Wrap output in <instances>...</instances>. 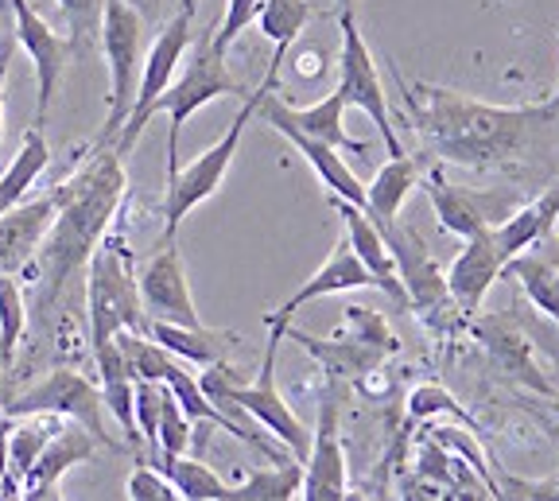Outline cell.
I'll return each mask as SVG.
<instances>
[{
    "instance_id": "obj_1",
    "label": "cell",
    "mask_w": 559,
    "mask_h": 501,
    "mask_svg": "<svg viewBox=\"0 0 559 501\" xmlns=\"http://www.w3.org/2000/svg\"><path fill=\"white\" fill-rule=\"evenodd\" d=\"M404 109L412 129L439 164H459L486 171V167H521L548 144L559 121L551 102L544 106H489L459 90L404 82Z\"/></svg>"
},
{
    "instance_id": "obj_2",
    "label": "cell",
    "mask_w": 559,
    "mask_h": 501,
    "mask_svg": "<svg viewBox=\"0 0 559 501\" xmlns=\"http://www.w3.org/2000/svg\"><path fill=\"white\" fill-rule=\"evenodd\" d=\"M124 187H129L124 183V159L117 156L114 144L94 141V152H90L86 164L51 191V229H47L39 253L24 269V273H32L35 296H39L44 311H51L59 303L62 288L86 269L97 241L109 234L117 206L124 199Z\"/></svg>"
},
{
    "instance_id": "obj_3",
    "label": "cell",
    "mask_w": 559,
    "mask_h": 501,
    "mask_svg": "<svg viewBox=\"0 0 559 501\" xmlns=\"http://www.w3.org/2000/svg\"><path fill=\"white\" fill-rule=\"evenodd\" d=\"M194 47H187L191 55H183V71L175 74L171 86L156 97L152 117H167V171L179 167V136H183V124L199 114L202 106L218 102V97H245L249 90L241 86L234 71H229L226 51L214 47V32L191 39Z\"/></svg>"
},
{
    "instance_id": "obj_4",
    "label": "cell",
    "mask_w": 559,
    "mask_h": 501,
    "mask_svg": "<svg viewBox=\"0 0 559 501\" xmlns=\"http://www.w3.org/2000/svg\"><path fill=\"white\" fill-rule=\"evenodd\" d=\"M86 319L90 350L114 343L117 331H148V315L140 303L136 269L129 249L105 234L86 261Z\"/></svg>"
},
{
    "instance_id": "obj_5",
    "label": "cell",
    "mask_w": 559,
    "mask_h": 501,
    "mask_svg": "<svg viewBox=\"0 0 559 501\" xmlns=\"http://www.w3.org/2000/svg\"><path fill=\"white\" fill-rule=\"evenodd\" d=\"M377 229H381L384 246L393 253L396 281H401L408 308L436 334H451V331H459V326H466V319L454 308L451 291H447V273L439 269L436 257H431L428 241L419 238V229L401 218L377 222Z\"/></svg>"
},
{
    "instance_id": "obj_6",
    "label": "cell",
    "mask_w": 559,
    "mask_h": 501,
    "mask_svg": "<svg viewBox=\"0 0 559 501\" xmlns=\"http://www.w3.org/2000/svg\"><path fill=\"white\" fill-rule=\"evenodd\" d=\"M97 44L109 62V114L102 124V144H114L117 132L124 129L136 102V82L140 67H144V12L132 0H105L102 9V27H97Z\"/></svg>"
},
{
    "instance_id": "obj_7",
    "label": "cell",
    "mask_w": 559,
    "mask_h": 501,
    "mask_svg": "<svg viewBox=\"0 0 559 501\" xmlns=\"http://www.w3.org/2000/svg\"><path fill=\"white\" fill-rule=\"evenodd\" d=\"M257 102H261V86L249 90L241 97V109L229 121V129L218 136V144H210L199 159H191L187 167H175L167 171V194H164V238L159 241H175V229L183 226L187 214L194 206H202L206 199L218 194V187L226 183V171L234 164L237 148H241V136L249 129V121L257 117Z\"/></svg>"
},
{
    "instance_id": "obj_8",
    "label": "cell",
    "mask_w": 559,
    "mask_h": 501,
    "mask_svg": "<svg viewBox=\"0 0 559 501\" xmlns=\"http://www.w3.org/2000/svg\"><path fill=\"white\" fill-rule=\"evenodd\" d=\"M194 12L199 9H179L175 12V20H167L164 27H159V36L148 44V51H144V67H140V82H136V102H132V114L129 121H124V129L117 132V156L129 159L132 156V144L140 141V132H144V124L152 121V106H156V97L164 94L167 86H171L175 71H179V62H183L187 47H191L194 39Z\"/></svg>"
},
{
    "instance_id": "obj_9",
    "label": "cell",
    "mask_w": 559,
    "mask_h": 501,
    "mask_svg": "<svg viewBox=\"0 0 559 501\" xmlns=\"http://www.w3.org/2000/svg\"><path fill=\"white\" fill-rule=\"evenodd\" d=\"M338 27H342V55H338V94L346 102V109H361L369 121L381 132L389 156H401L404 144L393 129V114H389V94H384L381 71H377V59L369 51L366 36H361L354 12H338Z\"/></svg>"
},
{
    "instance_id": "obj_10",
    "label": "cell",
    "mask_w": 559,
    "mask_h": 501,
    "mask_svg": "<svg viewBox=\"0 0 559 501\" xmlns=\"http://www.w3.org/2000/svg\"><path fill=\"white\" fill-rule=\"evenodd\" d=\"M0 413L4 416H62V420H74L94 436L97 443H109L114 448V436L105 428V405H102V389L90 378L74 370H51L47 378H39L35 385H27L24 393L0 401Z\"/></svg>"
},
{
    "instance_id": "obj_11",
    "label": "cell",
    "mask_w": 559,
    "mask_h": 501,
    "mask_svg": "<svg viewBox=\"0 0 559 501\" xmlns=\"http://www.w3.org/2000/svg\"><path fill=\"white\" fill-rule=\"evenodd\" d=\"M342 381H331L319 396V424L311 431V448L304 458V482L299 498L307 501H338L349 493L346 482V451H342Z\"/></svg>"
},
{
    "instance_id": "obj_12",
    "label": "cell",
    "mask_w": 559,
    "mask_h": 501,
    "mask_svg": "<svg viewBox=\"0 0 559 501\" xmlns=\"http://www.w3.org/2000/svg\"><path fill=\"white\" fill-rule=\"evenodd\" d=\"M419 187L428 191L439 226L454 238H474L481 229L501 226L521 206L516 191H474V187L447 183L443 171H428Z\"/></svg>"
},
{
    "instance_id": "obj_13",
    "label": "cell",
    "mask_w": 559,
    "mask_h": 501,
    "mask_svg": "<svg viewBox=\"0 0 559 501\" xmlns=\"http://www.w3.org/2000/svg\"><path fill=\"white\" fill-rule=\"evenodd\" d=\"M136 288L144 315L159 319V323H179V326H202L199 308H194L191 281H187L183 253L175 241H159V249L136 269Z\"/></svg>"
},
{
    "instance_id": "obj_14",
    "label": "cell",
    "mask_w": 559,
    "mask_h": 501,
    "mask_svg": "<svg viewBox=\"0 0 559 501\" xmlns=\"http://www.w3.org/2000/svg\"><path fill=\"white\" fill-rule=\"evenodd\" d=\"M9 4H12V16H16L12 36H16V44L24 47L27 59H32L35 86H39L35 90V124H47L55 90H59V79L70 62V44L32 9V0H9Z\"/></svg>"
},
{
    "instance_id": "obj_15",
    "label": "cell",
    "mask_w": 559,
    "mask_h": 501,
    "mask_svg": "<svg viewBox=\"0 0 559 501\" xmlns=\"http://www.w3.org/2000/svg\"><path fill=\"white\" fill-rule=\"evenodd\" d=\"M354 288H381V284H377V276L358 261V253L349 249L346 234H342V241L331 249V257L314 269V276H307L304 288H296L280 308H272L269 315H264V326H269V334L284 338V326H288L311 299L338 296V291H354Z\"/></svg>"
},
{
    "instance_id": "obj_16",
    "label": "cell",
    "mask_w": 559,
    "mask_h": 501,
    "mask_svg": "<svg viewBox=\"0 0 559 501\" xmlns=\"http://www.w3.org/2000/svg\"><path fill=\"white\" fill-rule=\"evenodd\" d=\"M284 338H292L296 346H304L307 354H311L319 366L326 370V378L331 381H342V385H349V381H366L373 378V373H381V366L393 354L381 350L377 343H366L361 334L354 331H342L334 334V338H314V334L299 331V326H284Z\"/></svg>"
},
{
    "instance_id": "obj_17",
    "label": "cell",
    "mask_w": 559,
    "mask_h": 501,
    "mask_svg": "<svg viewBox=\"0 0 559 501\" xmlns=\"http://www.w3.org/2000/svg\"><path fill=\"white\" fill-rule=\"evenodd\" d=\"M463 253L454 257L451 269H447V291H451L459 315L471 323V315H478L486 291L498 284L501 269H506V257H501L498 241H493V229H481L474 238H463Z\"/></svg>"
},
{
    "instance_id": "obj_18",
    "label": "cell",
    "mask_w": 559,
    "mask_h": 501,
    "mask_svg": "<svg viewBox=\"0 0 559 501\" xmlns=\"http://www.w3.org/2000/svg\"><path fill=\"white\" fill-rule=\"evenodd\" d=\"M94 436H90L82 424L62 420L59 428L51 431V440L44 443L39 458L27 466V475L20 478V498L35 501V498H59V482L70 466L86 463L94 455Z\"/></svg>"
},
{
    "instance_id": "obj_19",
    "label": "cell",
    "mask_w": 559,
    "mask_h": 501,
    "mask_svg": "<svg viewBox=\"0 0 559 501\" xmlns=\"http://www.w3.org/2000/svg\"><path fill=\"white\" fill-rule=\"evenodd\" d=\"M466 326H471L474 338L486 346V354L493 358V366H501V370H506L509 378L521 381V385L551 396L548 378L536 370V361H533V343H528V334H524L513 319L509 315H486V319L471 315V323Z\"/></svg>"
},
{
    "instance_id": "obj_20",
    "label": "cell",
    "mask_w": 559,
    "mask_h": 501,
    "mask_svg": "<svg viewBox=\"0 0 559 501\" xmlns=\"http://www.w3.org/2000/svg\"><path fill=\"white\" fill-rule=\"evenodd\" d=\"M55 218V199H32L0 214V276H20L44 246Z\"/></svg>"
},
{
    "instance_id": "obj_21",
    "label": "cell",
    "mask_w": 559,
    "mask_h": 501,
    "mask_svg": "<svg viewBox=\"0 0 559 501\" xmlns=\"http://www.w3.org/2000/svg\"><path fill=\"white\" fill-rule=\"evenodd\" d=\"M536 246H528L524 253L509 257L506 269H501V276H513L516 284L524 288V296L533 299V308L540 311L548 323H559V249L556 241H551V234Z\"/></svg>"
},
{
    "instance_id": "obj_22",
    "label": "cell",
    "mask_w": 559,
    "mask_h": 501,
    "mask_svg": "<svg viewBox=\"0 0 559 501\" xmlns=\"http://www.w3.org/2000/svg\"><path fill=\"white\" fill-rule=\"evenodd\" d=\"M334 199V194H331ZM334 206H338L342 214V226H346V241L349 249L358 253V261L366 264L369 273L377 276V284H381L384 296H393L396 303H404L408 308V299H404V288L401 281H396V264H393V253H389V246H384L381 229H377V222L369 218L361 206L346 203V199H334Z\"/></svg>"
},
{
    "instance_id": "obj_23",
    "label": "cell",
    "mask_w": 559,
    "mask_h": 501,
    "mask_svg": "<svg viewBox=\"0 0 559 501\" xmlns=\"http://www.w3.org/2000/svg\"><path fill=\"white\" fill-rule=\"evenodd\" d=\"M90 354H94V366H97V389H102L105 413H114L124 443L136 448L140 428H136V413H132V401H136V378H132L129 366H124V354L117 350V343H105Z\"/></svg>"
},
{
    "instance_id": "obj_24",
    "label": "cell",
    "mask_w": 559,
    "mask_h": 501,
    "mask_svg": "<svg viewBox=\"0 0 559 501\" xmlns=\"http://www.w3.org/2000/svg\"><path fill=\"white\" fill-rule=\"evenodd\" d=\"M269 102L284 121H292L299 132H307V136H314V141L331 144V148H338V152H358V156H366L369 152V144L354 141V136L346 132V124H342V117H346V102H342L338 90L326 94L323 102H314V106H304V109L288 106V102L276 97L272 90H269Z\"/></svg>"
},
{
    "instance_id": "obj_25",
    "label": "cell",
    "mask_w": 559,
    "mask_h": 501,
    "mask_svg": "<svg viewBox=\"0 0 559 501\" xmlns=\"http://www.w3.org/2000/svg\"><path fill=\"white\" fill-rule=\"evenodd\" d=\"M148 334L164 350H171L187 366H214V361H229V354L241 346L237 331H214V326H179V323H159L152 319Z\"/></svg>"
},
{
    "instance_id": "obj_26",
    "label": "cell",
    "mask_w": 559,
    "mask_h": 501,
    "mask_svg": "<svg viewBox=\"0 0 559 501\" xmlns=\"http://www.w3.org/2000/svg\"><path fill=\"white\" fill-rule=\"evenodd\" d=\"M556 222H559V179L551 187H544L536 199L516 206L501 226H493V241H498L501 257L509 261V257L524 253L528 246L548 238L551 229H556Z\"/></svg>"
},
{
    "instance_id": "obj_27",
    "label": "cell",
    "mask_w": 559,
    "mask_h": 501,
    "mask_svg": "<svg viewBox=\"0 0 559 501\" xmlns=\"http://www.w3.org/2000/svg\"><path fill=\"white\" fill-rule=\"evenodd\" d=\"M419 183V164L401 152V156H389V164L377 167L373 183H366V214L373 222H393L401 218L404 199L412 194V187Z\"/></svg>"
},
{
    "instance_id": "obj_28",
    "label": "cell",
    "mask_w": 559,
    "mask_h": 501,
    "mask_svg": "<svg viewBox=\"0 0 559 501\" xmlns=\"http://www.w3.org/2000/svg\"><path fill=\"white\" fill-rule=\"evenodd\" d=\"M47 167H51V144L44 136V124H32L24 144L12 156V164L0 171V214L9 211V206H16Z\"/></svg>"
},
{
    "instance_id": "obj_29",
    "label": "cell",
    "mask_w": 559,
    "mask_h": 501,
    "mask_svg": "<svg viewBox=\"0 0 559 501\" xmlns=\"http://www.w3.org/2000/svg\"><path fill=\"white\" fill-rule=\"evenodd\" d=\"M152 463L175 482L183 501H229V486L194 455H156Z\"/></svg>"
},
{
    "instance_id": "obj_30",
    "label": "cell",
    "mask_w": 559,
    "mask_h": 501,
    "mask_svg": "<svg viewBox=\"0 0 559 501\" xmlns=\"http://www.w3.org/2000/svg\"><path fill=\"white\" fill-rule=\"evenodd\" d=\"M299 482H304V458H284L229 486V501H288L299 498Z\"/></svg>"
},
{
    "instance_id": "obj_31",
    "label": "cell",
    "mask_w": 559,
    "mask_h": 501,
    "mask_svg": "<svg viewBox=\"0 0 559 501\" xmlns=\"http://www.w3.org/2000/svg\"><path fill=\"white\" fill-rule=\"evenodd\" d=\"M9 475L24 478L27 466L39 458L44 443L51 440V431L62 424V416H47V413H32V416H9Z\"/></svg>"
},
{
    "instance_id": "obj_32",
    "label": "cell",
    "mask_w": 559,
    "mask_h": 501,
    "mask_svg": "<svg viewBox=\"0 0 559 501\" xmlns=\"http://www.w3.org/2000/svg\"><path fill=\"white\" fill-rule=\"evenodd\" d=\"M307 20H311L307 0H261V9H257V24H261L264 39H272L276 55H284V59H288L292 44L304 36Z\"/></svg>"
},
{
    "instance_id": "obj_33",
    "label": "cell",
    "mask_w": 559,
    "mask_h": 501,
    "mask_svg": "<svg viewBox=\"0 0 559 501\" xmlns=\"http://www.w3.org/2000/svg\"><path fill=\"white\" fill-rule=\"evenodd\" d=\"M114 343L124 354V366L136 381H164L167 366L175 361V354L164 350L148 331H117Z\"/></svg>"
},
{
    "instance_id": "obj_34",
    "label": "cell",
    "mask_w": 559,
    "mask_h": 501,
    "mask_svg": "<svg viewBox=\"0 0 559 501\" xmlns=\"http://www.w3.org/2000/svg\"><path fill=\"white\" fill-rule=\"evenodd\" d=\"M24 331H27L24 288H20L16 276H0V350H4V370H12V361H16Z\"/></svg>"
},
{
    "instance_id": "obj_35",
    "label": "cell",
    "mask_w": 559,
    "mask_h": 501,
    "mask_svg": "<svg viewBox=\"0 0 559 501\" xmlns=\"http://www.w3.org/2000/svg\"><path fill=\"white\" fill-rule=\"evenodd\" d=\"M451 416L454 424H463L466 431H474V436H481V424L474 420L471 413H466L459 401H454L451 393H447L443 385H416L408 393V420L416 424V420H428V416Z\"/></svg>"
},
{
    "instance_id": "obj_36",
    "label": "cell",
    "mask_w": 559,
    "mask_h": 501,
    "mask_svg": "<svg viewBox=\"0 0 559 501\" xmlns=\"http://www.w3.org/2000/svg\"><path fill=\"white\" fill-rule=\"evenodd\" d=\"M191 443H194V424L187 420V413L179 408V401L171 396V389H167L164 413H159V431H156V455H183Z\"/></svg>"
},
{
    "instance_id": "obj_37",
    "label": "cell",
    "mask_w": 559,
    "mask_h": 501,
    "mask_svg": "<svg viewBox=\"0 0 559 501\" xmlns=\"http://www.w3.org/2000/svg\"><path fill=\"white\" fill-rule=\"evenodd\" d=\"M164 393H167L164 381H136L132 413H136V428L144 431V443H148L152 458H156V431H159V413H164Z\"/></svg>"
},
{
    "instance_id": "obj_38",
    "label": "cell",
    "mask_w": 559,
    "mask_h": 501,
    "mask_svg": "<svg viewBox=\"0 0 559 501\" xmlns=\"http://www.w3.org/2000/svg\"><path fill=\"white\" fill-rule=\"evenodd\" d=\"M124 498H129V501H175V498H179V490H175V482L164 475V470H159V466L140 463L136 470L129 475Z\"/></svg>"
},
{
    "instance_id": "obj_39",
    "label": "cell",
    "mask_w": 559,
    "mask_h": 501,
    "mask_svg": "<svg viewBox=\"0 0 559 501\" xmlns=\"http://www.w3.org/2000/svg\"><path fill=\"white\" fill-rule=\"evenodd\" d=\"M257 9H261V0H226V12H222L218 27H214V47L229 51L237 44V36L257 20Z\"/></svg>"
},
{
    "instance_id": "obj_40",
    "label": "cell",
    "mask_w": 559,
    "mask_h": 501,
    "mask_svg": "<svg viewBox=\"0 0 559 501\" xmlns=\"http://www.w3.org/2000/svg\"><path fill=\"white\" fill-rule=\"evenodd\" d=\"M16 51V36L0 39V141H4V82H9V62Z\"/></svg>"
},
{
    "instance_id": "obj_41",
    "label": "cell",
    "mask_w": 559,
    "mask_h": 501,
    "mask_svg": "<svg viewBox=\"0 0 559 501\" xmlns=\"http://www.w3.org/2000/svg\"><path fill=\"white\" fill-rule=\"evenodd\" d=\"M9 416L0 413V482H4V475H9Z\"/></svg>"
},
{
    "instance_id": "obj_42",
    "label": "cell",
    "mask_w": 559,
    "mask_h": 501,
    "mask_svg": "<svg viewBox=\"0 0 559 501\" xmlns=\"http://www.w3.org/2000/svg\"><path fill=\"white\" fill-rule=\"evenodd\" d=\"M536 338H540L544 346L551 350V358H559V323H551V326H536Z\"/></svg>"
},
{
    "instance_id": "obj_43",
    "label": "cell",
    "mask_w": 559,
    "mask_h": 501,
    "mask_svg": "<svg viewBox=\"0 0 559 501\" xmlns=\"http://www.w3.org/2000/svg\"><path fill=\"white\" fill-rule=\"evenodd\" d=\"M354 4H358V0H331L334 12H354Z\"/></svg>"
},
{
    "instance_id": "obj_44",
    "label": "cell",
    "mask_w": 559,
    "mask_h": 501,
    "mask_svg": "<svg viewBox=\"0 0 559 501\" xmlns=\"http://www.w3.org/2000/svg\"><path fill=\"white\" fill-rule=\"evenodd\" d=\"M548 102H551V106H556V109H559V86H556V94H551V97H548Z\"/></svg>"
},
{
    "instance_id": "obj_45",
    "label": "cell",
    "mask_w": 559,
    "mask_h": 501,
    "mask_svg": "<svg viewBox=\"0 0 559 501\" xmlns=\"http://www.w3.org/2000/svg\"><path fill=\"white\" fill-rule=\"evenodd\" d=\"M4 373H9V370H4V350H0V378H4Z\"/></svg>"
},
{
    "instance_id": "obj_46",
    "label": "cell",
    "mask_w": 559,
    "mask_h": 501,
    "mask_svg": "<svg viewBox=\"0 0 559 501\" xmlns=\"http://www.w3.org/2000/svg\"><path fill=\"white\" fill-rule=\"evenodd\" d=\"M183 4H187V9H199V0H183Z\"/></svg>"
}]
</instances>
